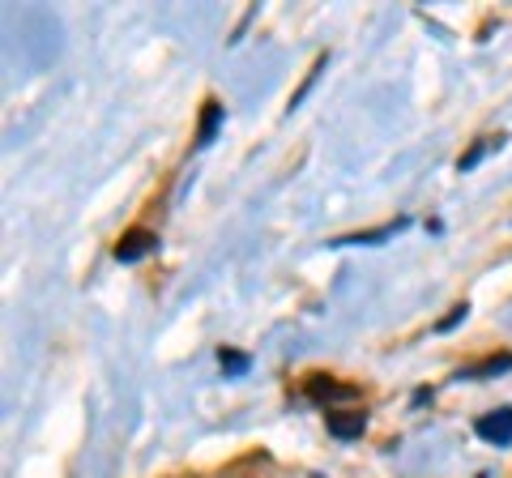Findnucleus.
<instances>
[{
  "instance_id": "f257e3e1",
  "label": "nucleus",
  "mask_w": 512,
  "mask_h": 478,
  "mask_svg": "<svg viewBox=\"0 0 512 478\" xmlns=\"http://www.w3.org/2000/svg\"><path fill=\"white\" fill-rule=\"evenodd\" d=\"M478 436L491 440V444H512V410H491L478 419Z\"/></svg>"
},
{
  "instance_id": "f03ea898",
  "label": "nucleus",
  "mask_w": 512,
  "mask_h": 478,
  "mask_svg": "<svg viewBox=\"0 0 512 478\" xmlns=\"http://www.w3.org/2000/svg\"><path fill=\"white\" fill-rule=\"evenodd\" d=\"M154 244H158L154 231H128L120 244H116V261H124V265L128 261H141L146 252H154Z\"/></svg>"
},
{
  "instance_id": "7ed1b4c3",
  "label": "nucleus",
  "mask_w": 512,
  "mask_h": 478,
  "mask_svg": "<svg viewBox=\"0 0 512 478\" xmlns=\"http://www.w3.org/2000/svg\"><path fill=\"white\" fill-rule=\"evenodd\" d=\"M363 427L367 419L359 410H338V414H329V432L338 436V440H350V436H363Z\"/></svg>"
},
{
  "instance_id": "20e7f679",
  "label": "nucleus",
  "mask_w": 512,
  "mask_h": 478,
  "mask_svg": "<svg viewBox=\"0 0 512 478\" xmlns=\"http://www.w3.org/2000/svg\"><path fill=\"white\" fill-rule=\"evenodd\" d=\"M312 397L316 402H325V397H355L350 385H329V380H312Z\"/></svg>"
},
{
  "instance_id": "39448f33",
  "label": "nucleus",
  "mask_w": 512,
  "mask_h": 478,
  "mask_svg": "<svg viewBox=\"0 0 512 478\" xmlns=\"http://www.w3.org/2000/svg\"><path fill=\"white\" fill-rule=\"evenodd\" d=\"M218 116H222V107H218V103H210V111H205V124H201V141H210V133H214Z\"/></svg>"
},
{
  "instance_id": "423d86ee",
  "label": "nucleus",
  "mask_w": 512,
  "mask_h": 478,
  "mask_svg": "<svg viewBox=\"0 0 512 478\" xmlns=\"http://www.w3.org/2000/svg\"><path fill=\"white\" fill-rule=\"evenodd\" d=\"M222 363H227L231 372H239V368H244V359H239V355H222Z\"/></svg>"
}]
</instances>
